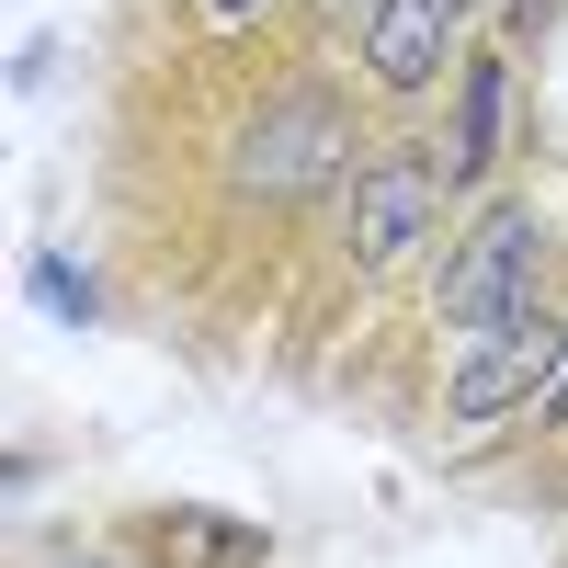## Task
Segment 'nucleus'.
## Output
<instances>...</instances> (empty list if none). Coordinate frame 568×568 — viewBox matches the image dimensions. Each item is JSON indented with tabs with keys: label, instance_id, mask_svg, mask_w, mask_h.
Instances as JSON below:
<instances>
[{
	"label": "nucleus",
	"instance_id": "nucleus-1",
	"mask_svg": "<svg viewBox=\"0 0 568 568\" xmlns=\"http://www.w3.org/2000/svg\"><path fill=\"white\" fill-rule=\"evenodd\" d=\"M535 273H546V216L511 194V205H478L466 216V240L444 251V329L455 342H489L500 318H524L535 307Z\"/></svg>",
	"mask_w": 568,
	"mask_h": 568
},
{
	"label": "nucleus",
	"instance_id": "nucleus-2",
	"mask_svg": "<svg viewBox=\"0 0 568 568\" xmlns=\"http://www.w3.org/2000/svg\"><path fill=\"white\" fill-rule=\"evenodd\" d=\"M353 160V125H342V103L329 91H273L262 103V125L240 136V194H262V205H296L307 182H329Z\"/></svg>",
	"mask_w": 568,
	"mask_h": 568
},
{
	"label": "nucleus",
	"instance_id": "nucleus-3",
	"mask_svg": "<svg viewBox=\"0 0 568 568\" xmlns=\"http://www.w3.org/2000/svg\"><path fill=\"white\" fill-rule=\"evenodd\" d=\"M444 149H398V160H375L353 171V262L364 273H387L409 240H433V216H444Z\"/></svg>",
	"mask_w": 568,
	"mask_h": 568
},
{
	"label": "nucleus",
	"instance_id": "nucleus-4",
	"mask_svg": "<svg viewBox=\"0 0 568 568\" xmlns=\"http://www.w3.org/2000/svg\"><path fill=\"white\" fill-rule=\"evenodd\" d=\"M557 353H568V329H557L546 307L500 318L489 342H466V375H455V420H500V409L546 398V364H557Z\"/></svg>",
	"mask_w": 568,
	"mask_h": 568
},
{
	"label": "nucleus",
	"instance_id": "nucleus-5",
	"mask_svg": "<svg viewBox=\"0 0 568 568\" xmlns=\"http://www.w3.org/2000/svg\"><path fill=\"white\" fill-rule=\"evenodd\" d=\"M455 34H466V0H375V23H364L375 91H433L444 58H455Z\"/></svg>",
	"mask_w": 568,
	"mask_h": 568
},
{
	"label": "nucleus",
	"instance_id": "nucleus-6",
	"mask_svg": "<svg viewBox=\"0 0 568 568\" xmlns=\"http://www.w3.org/2000/svg\"><path fill=\"white\" fill-rule=\"evenodd\" d=\"M500 114H511V69H500V45L489 58H466V91H455V136H444V182L466 194L489 160H500Z\"/></svg>",
	"mask_w": 568,
	"mask_h": 568
},
{
	"label": "nucleus",
	"instance_id": "nucleus-7",
	"mask_svg": "<svg viewBox=\"0 0 568 568\" xmlns=\"http://www.w3.org/2000/svg\"><path fill=\"white\" fill-rule=\"evenodd\" d=\"M262 535L251 524H205V511H171V524L149 535V568H251Z\"/></svg>",
	"mask_w": 568,
	"mask_h": 568
},
{
	"label": "nucleus",
	"instance_id": "nucleus-8",
	"mask_svg": "<svg viewBox=\"0 0 568 568\" xmlns=\"http://www.w3.org/2000/svg\"><path fill=\"white\" fill-rule=\"evenodd\" d=\"M34 296L58 307V318H91L103 296H91V273H69V262H34Z\"/></svg>",
	"mask_w": 568,
	"mask_h": 568
},
{
	"label": "nucleus",
	"instance_id": "nucleus-9",
	"mask_svg": "<svg viewBox=\"0 0 568 568\" xmlns=\"http://www.w3.org/2000/svg\"><path fill=\"white\" fill-rule=\"evenodd\" d=\"M205 12H216V23H240V12H262V0H205Z\"/></svg>",
	"mask_w": 568,
	"mask_h": 568
},
{
	"label": "nucleus",
	"instance_id": "nucleus-10",
	"mask_svg": "<svg viewBox=\"0 0 568 568\" xmlns=\"http://www.w3.org/2000/svg\"><path fill=\"white\" fill-rule=\"evenodd\" d=\"M546 420H568V375H557V387H546Z\"/></svg>",
	"mask_w": 568,
	"mask_h": 568
},
{
	"label": "nucleus",
	"instance_id": "nucleus-11",
	"mask_svg": "<svg viewBox=\"0 0 568 568\" xmlns=\"http://www.w3.org/2000/svg\"><path fill=\"white\" fill-rule=\"evenodd\" d=\"M58 568H103V557H58Z\"/></svg>",
	"mask_w": 568,
	"mask_h": 568
}]
</instances>
